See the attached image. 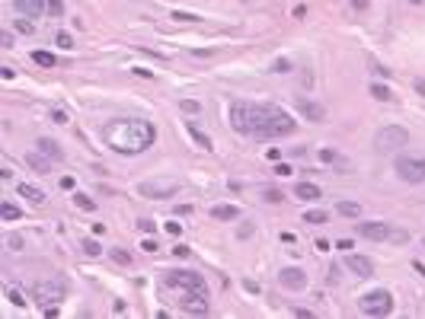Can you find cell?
Masks as SVG:
<instances>
[{"instance_id": "obj_49", "label": "cell", "mask_w": 425, "mask_h": 319, "mask_svg": "<svg viewBox=\"0 0 425 319\" xmlns=\"http://www.w3.org/2000/svg\"><path fill=\"white\" fill-rule=\"evenodd\" d=\"M409 3H422V0H409Z\"/></svg>"}, {"instance_id": "obj_30", "label": "cell", "mask_w": 425, "mask_h": 319, "mask_svg": "<svg viewBox=\"0 0 425 319\" xmlns=\"http://www.w3.org/2000/svg\"><path fill=\"white\" fill-rule=\"evenodd\" d=\"M371 96H374V99H384V102H387V99H390V90H387V86H380V83H374V86H371Z\"/></svg>"}, {"instance_id": "obj_5", "label": "cell", "mask_w": 425, "mask_h": 319, "mask_svg": "<svg viewBox=\"0 0 425 319\" xmlns=\"http://www.w3.org/2000/svg\"><path fill=\"white\" fill-rule=\"evenodd\" d=\"M409 144V131L400 128V125H387L374 134V150L380 153H390V150H400V147Z\"/></svg>"}, {"instance_id": "obj_41", "label": "cell", "mask_w": 425, "mask_h": 319, "mask_svg": "<svg viewBox=\"0 0 425 319\" xmlns=\"http://www.w3.org/2000/svg\"><path fill=\"white\" fill-rule=\"evenodd\" d=\"M7 243H10V249H19V246H23V236H19V233H13V236L7 239Z\"/></svg>"}, {"instance_id": "obj_24", "label": "cell", "mask_w": 425, "mask_h": 319, "mask_svg": "<svg viewBox=\"0 0 425 319\" xmlns=\"http://www.w3.org/2000/svg\"><path fill=\"white\" fill-rule=\"evenodd\" d=\"M74 205H77V207H83V211H96V201H93L90 195H80V191L74 195Z\"/></svg>"}, {"instance_id": "obj_6", "label": "cell", "mask_w": 425, "mask_h": 319, "mask_svg": "<svg viewBox=\"0 0 425 319\" xmlns=\"http://www.w3.org/2000/svg\"><path fill=\"white\" fill-rule=\"evenodd\" d=\"M361 313L364 316H390V313H393V294H390V290H371V294H364L361 297Z\"/></svg>"}, {"instance_id": "obj_23", "label": "cell", "mask_w": 425, "mask_h": 319, "mask_svg": "<svg viewBox=\"0 0 425 319\" xmlns=\"http://www.w3.org/2000/svg\"><path fill=\"white\" fill-rule=\"evenodd\" d=\"M80 249H83V252H86V255H99V252H102V246H99V243H96L93 236H86L83 243H80Z\"/></svg>"}, {"instance_id": "obj_12", "label": "cell", "mask_w": 425, "mask_h": 319, "mask_svg": "<svg viewBox=\"0 0 425 319\" xmlns=\"http://www.w3.org/2000/svg\"><path fill=\"white\" fill-rule=\"evenodd\" d=\"M278 281H281V287H288V290H301V287H307V274H304L301 268H281Z\"/></svg>"}, {"instance_id": "obj_26", "label": "cell", "mask_w": 425, "mask_h": 319, "mask_svg": "<svg viewBox=\"0 0 425 319\" xmlns=\"http://www.w3.org/2000/svg\"><path fill=\"white\" fill-rule=\"evenodd\" d=\"M304 221H307V223H326V221H329V214H326V211H307V214H304Z\"/></svg>"}, {"instance_id": "obj_1", "label": "cell", "mask_w": 425, "mask_h": 319, "mask_svg": "<svg viewBox=\"0 0 425 319\" xmlns=\"http://www.w3.org/2000/svg\"><path fill=\"white\" fill-rule=\"evenodd\" d=\"M227 118L230 125L246 137L256 141H275V137H288L297 131V122L278 106H269V102H246V99H237L227 106Z\"/></svg>"}, {"instance_id": "obj_4", "label": "cell", "mask_w": 425, "mask_h": 319, "mask_svg": "<svg viewBox=\"0 0 425 319\" xmlns=\"http://www.w3.org/2000/svg\"><path fill=\"white\" fill-rule=\"evenodd\" d=\"M32 297H35V303H42V306H58L64 297H67V281H64L61 274H54V278H45V281L35 284Z\"/></svg>"}, {"instance_id": "obj_47", "label": "cell", "mask_w": 425, "mask_h": 319, "mask_svg": "<svg viewBox=\"0 0 425 319\" xmlns=\"http://www.w3.org/2000/svg\"><path fill=\"white\" fill-rule=\"evenodd\" d=\"M352 7H355V10H368V0H352Z\"/></svg>"}, {"instance_id": "obj_8", "label": "cell", "mask_w": 425, "mask_h": 319, "mask_svg": "<svg viewBox=\"0 0 425 319\" xmlns=\"http://www.w3.org/2000/svg\"><path fill=\"white\" fill-rule=\"evenodd\" d=\"M396 175L403 182H425V160L419 157H396Z\"/></svg>"}, {"instance_id": "obj_40", "label": "cell", "mask_w": 425, "mask_h": 319, "mask_svg": "<svg viewBox=\"0 0 425 319\" xmlns=\"http://www.w3.org/2000/svg\"><path fill=\"white\" fill-rule=\"evenodd\" d=\"M0 45H3V48H13V35H10V32H0Z\"/></svg>"}, {"instance_id": "obj_44", "label": "cell", "mask_w": 425, "mask_h": 319, "mask_svg": "<svg viewBox=\"0 0 425 319\" xmlns=\"http://www.w3.org/2000/svg\"><path fill=\"white\" fill-rule=\"evenodd\" d=\"M320 160H326V163H332V160H336V153H332V150H320Z\"/></svg>"}, {"instance_id": "obj_33", "label": "cell", "mask_w": 425, "mask_h": 319, "mask_svg": "<svg viewBox=\"0 0 425 319\" xmlns=\"http://www.w3.org/2000/svg\"><path fill=\"white\" fill-rule=\"evenodd\" d=\"M339 214H348V217H355V214H358V205H352V201H342V205H339Z\"/></svg>"}, {"instance_id": "obj_21", "label": "cell", "mask_w": 425, "mask_h": 319, "mask_svg": "<svg viewBox=\"0 0 425 319\" xmlns=\"http://www.w3.org/2000/svg\"><path fill=\"white\" fill-rule=\"evenodd\" d=\"M32 61L39 64V67H54V64H58V58H54L51 51H32Z\"/></svg>"}, {"instance_id": "obj_35", "label": "cell", "mask_w": 425, "mask_h": 319, "mask_svg": "<svg viewBox=\"0 0 425 319\" xmlns=\"http://www.w3.org/2000/svg\"><path fill=\"white\" fill-rule=\"evenodd\" d=\"M16 29L29 35V32H32V19H26V16H23V19H16Z\"/></svg>"}, {"instance_id": "obj_37", "label": "cell", "mask_w": 425, "mask_h": 319, "mask_svg": "<svg viewBox=\"0 0 425 319\" xmlns=\"http://www.w3.org/2000/svg\"><path fill=\"white\" fill-rule=\"evenodd\" d=\"M138 227L144 230V233H157V223L154 221H138Z\"/></svg>"}, {"instance_id": "obj_38", "label": "cell", "mask_w": 425, "mask_h": 319, "mask_svg": "<svg viewBox=\"0 0 425 319\" xmlns=\"http://www.w3.org/2000/svg\"><path fill=\"white\" fill-rule=\"evenodd\" d=\"M51 118H54V125H67V115H64L61 109H54V112H51Z\"/></svg>"}, {"instance_id": "obj_15", "label": "cell", "mask_w": 425, "mask_h": 319, "mask_svg": "<svg viewBox=\"0 0 425 319\" xmlns=\"http://www.w3.org/2000/svg\"><path fill=\"white\" fill-rule=\"evenodd\" d=\"M294 195L304 198V201H317L323 191H320V185H313V182H297L294 185Z\"/></svg>"}, {"instance_id": "obj_48", "label": "cell", "mask_w": 425, "mask_h": 319, "mask_svg": "<svg viewBox=\"0 0 425 319\" xmlns=\"http://www.w3.org/2000/svg\"><path fill=\"white\" fill-rule=\"evenodd\" d=\"M419 90H422V93H425V80H422V83H419Z\"/></svg>"}, {"instance_id": "obj_29", "label": "cell", "mask_w": 425, "mask_h": 319, "mask_svg": "<svg viewBox=\"0 0 425 319\" xmlns=\"http://www.w3.org/2000/svg\"><path fill=\"white\" fill-rule=\"evenodd\" d=\"M173 19H179V23H198L201 16H195V13H182V10H176V13H173Z\"/></svg>"}, {"instance_id": "obj_32", "label": "cell", "mask_w": 425, "mask_h": 319, "mask_svg": "<svg viewBox=\"0 0 425 319\" xmlns=\"http://www.w3.org/2000/svg\"><path fill=\"white\" fill-rule=\"evenodd\" d=\"M272 70H275V74H285V70H291V61H288V58H278V61L272 64Z\"/></svg>"}, {"instance_id": "obj_20", "label": "cell", "mask_w": 425, "mask_h": 319, "mask_svg": "<svg viewBox=\"0 0 425 319\" xmlns=\"http://www.w3.org/2000/svg\"><path fill=\"white\" fill-rule=\"evenodd\" d=\"M0 217H3V221H19V217H23V211H19L13 201H3V205H0Z\"/></svg>"}, {"instance_id": "obj_25", "label": "cell", "mask_w": 425, "mask_h": 319, "mask_svg": "<svg viewBox=\"0 0 425 319\" xmlns=\"http://www.w3.org/2000/svg\"><path fill=\"white\" fill-rule=\"evenodd\" d=\"M26 163H29V166H35V169H39V173H45V169L51 166V163H48V160L35 157V153H26Z\"/></svg>"}, {"instance_id": "obj_22", "label": "cell", "mask_w": 425, "mask_h": 319, "mask_svg": "<svg viewBox=\"0 0 425 319\" xmlns=\"http://www.w3.org/2000/svg\"><path fill=\"white\" fill-rule=\"evenodd\" d=\"M45 13L51 16V19L64 16V0H48V3H45Z\"/></svg>"}, {"instance_id": "obj_36", "label": "cell", "mask_w": 425, "mask_h": 319, "mask_svg": "<svg viewBox=\"0 0 425 319\" xmlns=\"http://www.w3.org/2000/svg\"><path fill=\"white\" fill-rule=\"evenodd\" d=\"M173 255H176V258H189V255H192V249H189V246H176Z\"/></svg>"}, {"instance_id": "obj_27", "label": "cell", "mask_w": 425, "mask_h": 319, "mask_svg": "<svg viewBox=\"0 0 425 319\" xmlns=\"http://www.w3.org/2000/svg\"><path fill=\"white\" fill-rule=\"evenodd\" d=\"M109 255L115 258L118 265H131V255H128V252H125V249H109Z\"/></svg>"}, {"instance_id": "obj_34", "label": "cell", "mask_w": 425, "mask_h": 319, "mask_svg": "<svg viewBox=\"0 0 425 319\" xmlns=\"http://www.w3.org/2000/svg\"><path fill=\"white\" fill-rule=\"evenodd\" d=\"M54 42H58L61 48H74V38H70L67 32H58V38H54Z\"/></svg>"}, {"instance_id": "obj_2", "label": "cell", "mask_w": 425, "mask_h": 319, "mask_svg": "<svg viewBox=\"0 0 425 319\" xmlns=\"http://www.w3.org/2000/svg\"><path fill=\"white\" fill-rule=\"evenodd\" d=\"M102 141L115 153H144L157 141V128L144 118H112L102 128Z\"/></svg>"}, {"instance_id": "obj_17", "label": "cell", "mask_w": 425, "mask_h": 319, "mask_svg": "<svg viewBox=\"0 0 425 319\" xmlns=\"http://www.w3.org/2000/svg\"><path fill=\"white\" fill-rule=\"evenodd\" d=\"M211 217H217V221H237L240 207L237 205H214L211 207Z\"/></svg>"}, {"instance_id": "obj_16", "label": "cell", "mask_w": 425, "mask_h": 319, "mask_svg": "<svg viewBox=\"0 0 425 319\" xmlns=\"http://www.w3.org/2000/svg\"><path fill=\"white\" fill-rule=\"evenodd\" d=\"M39 153H45V157L54 160V163H61V160H64V150L54 144V141H48V137H42V141H39Z\"/></svg>"}, {"instance_id": "obj_46", "label": "cell", "mask_w": 425, "mask_h": 319, "mask_svg": "<svg viewBox=\"0 0 425 319\" xmlns=\"http://www.w3.org/2000/svg\"><path fill=\"white\" fill-rule=\"evenodd\" d=\"M144 252H157V243H154V239H144Z\"/></svg>"}, {"instance_id": "obj_10", "label": "cell", "mask_w": 425, "mask_h": 319, "mask_svg": "<svg viewBox=\"0 0 425 319\" xmlns=\"http://www.w3.org/2000/svg\"><path fill=\"white\" fill-rule=\"evenodd\" d=\"M345 268L352 274H358V278H371V274H374V262L368 255H355V252H348V255H345Z\"/></svg>"}, {"instance_id": "obj_7", "label": "cell", "mask_w": 425, "mask_h": 319, "mask_svg": "<svg viewBox=\"0 0 425 319\" xmlns=\"http://www.w3.org/2000/svg\"><path fill=\"white\" fill-rule=\"evenodd\" d=\"M358 233L364 236V239H377V243H384V239H393V243H406L409 236L403 233V230H393L390 223H380V221H368V223H355Z\"/></svg>"}, {"instance_id": "obj_42", "label": "cell", "mask_w": 425, "mask_h": 319, "mask_svg": "<svg viewBox=\"0 0 425 319\" xmlns=\"http://www.w3.org/2000/svg\"><path fill=\"white\" fill-rule=\"evenodd\" d=\"M294 169L291 166H285V163H281V166H275V175H291Z\"/></svg>"}, {"instance_id": "obj_31", "label": "cell", "mask_w": 425, "mask_h": 319, "mask_svg": "<svg viewBox=\"0 0 425 319\" xmlns=\"http://www.w3.org/2000/svg\"><path fill=\"white\" fill-rule=\"evenodd\" d=\"M262 195H265V201H272V205H278L281 198H285V195H281V191H278V189H265V191H262Z\"/></svg>"}, {"instance_id": "obj_39", "label": "cell", "mask_w": 425, "mask_h": 319, "mask_svg": "<svg viewBox=\"0 0 425 319\" xmlns=\"http://www.w3.org/2000/svg\"><path fill=\"white\" fill-rule=\"evenodd\" d=\"M182 109H186V112H198V102H195V99H182Z\"/></svg>"}, {"instance_id": "obj_14", "label": "cell", "mask_w": 425, "mask_h": 319, "mask_svg": "<svg viewBox=\"0 0 425 319\" xmlns=\"http://www.w3.org/2000/svg\"><path fill=\"white\" fill-rule=\"evenodd\" d=\"M19 195H23L26 198V201H29V205H35V207H42V205H45V191H42V189H35V185H19Z\"/></svg>"}, {"instance_id": "obj_9", "label": "cell", "mask_w": 425, "mask_h": 319, "mask_svg": "<svg viewBox=\"0 0 425 319\" xmlns=\"http://www.w3.org/2000/svg\"><path fill=\"white\" fill-rule=\"evenodd\" d=\"M138 191L147 198H173L179 191V182L176 179H154V182H141Z\"/></svg>"}, {"instance_id": "obj_18", "label": "cell", "mask_w": 425, "mask_h": 319, "mask_svg": "<svg viewBox=\"0 0 425 319\" xmlns=\"http://www.w3.org/2000/svg\"><path fill=\"white\" fill-rule=\"evenodd\" d=\"M301 115L304 118H310V122H323V106H317V102H307V99H301Z\"/></svg>"}, {"instance_id": "obj_11", "label": "cell", "mask_w": 425, "mask_h": 319, "mask_svg": "<svg viewBox=\"0 0 425 319\" xmlns=\"http://www.w3.org/2000/svg\"><path fill=\"white\" fill-rule=\"evenodd\" d=\"M179 306H182V313H189V316H205V313H208V297H201V294L179 297Z\"/></svg>"}, {"instance_id": "obj_45", "label": "cell", "mask_w": 425, "mask_h": 319, "mask_svg": "<svg viewBox=\"0 0 425 319\" xmlns=\"http://www.w3.org/2000/svg\"><path fill=\"white\" fill-rule=\"evenodd\" d=\"M336 249H345L348 252V249H352V239H339V243H336Z\"/></svg>"}, {"instance_id": "obj_28", "label": "cell", "mask_w": 425, "mask_h": 319, "mask_svg": "<svg viewBox=\"0 0 425 319\" xmlns=\"http://www.w3.org/2000/svg\"><path fill=\"white\" fill-rule=\"evenodd\" d=\"M7 300H10V303H13V306H26V297L19 294V290H16V287H10V290H7Z\"/></svg>"}, {"instance_id": "obj_13", "label": "cell", "mask_w": 425, "mask_h": 319, "mask_svg": "<svg viewBox=\"0 0 425 319\" xmlns=\"http://www.w3.org/2000/svg\"><path fill=\"white\" fill-rule=\"evenodd\" d=\"M16 3V13L26 16V19H39L42 13H45V3L48 0H13Z\"/></svg>"}, {"instance_id": "obj_43", "label": "cell", "mask_w": 425, "mask_h": 319, "mask_svg": "<svg viewBox=\"0 0 425 319\" xmlns=\"http://www.w3.org/2000/svg\"><path fill=\"white\" fill-rule=\"evenodd\" d=\"M179 230H182V223H166V233H173V236H179Z\"/></svg>"}, {"instance_id": "obj_19", "label": "cell", "mask_w": 425, "mask_h": 319, "mask_svg": "<svg viewBox=\"0 0 425 319\" xmlns=\"http://www.w3.org/2000/svg\"><path fill=\"white\" fill-rule=\"evenodd\" d=\"M186 131H189V134H192V141H195V144L201 147V150H211V137L205 134V131H198V128H195L192 122H186Z\"/></svg>"}, {"instance_id": "obj_3", "label": "cell", "mask_w": 425, "mask_h": 319, "mask_svg": "<svg viewBox=\"0 0 425 319\" xmlns=\"http://www.w3.org/2000/svg\"><path fill=\"white\" fill-rule=\"evenodd\" d=\"M163 287L179 290V297H189V294L208 297V284H205V278L195 274V271H166L163 274Z\"/></svg>"}]
</instances>
